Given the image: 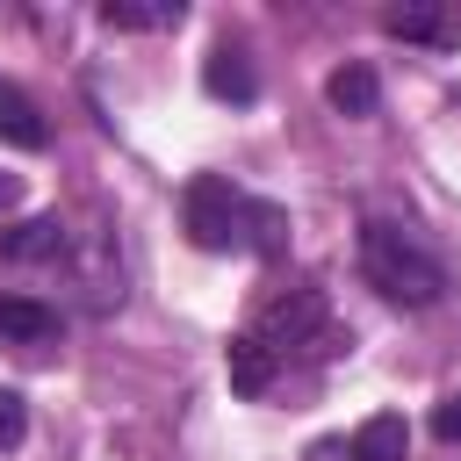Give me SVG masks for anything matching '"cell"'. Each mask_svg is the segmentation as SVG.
I'll return each mask as SVG.
<instances>
[{
  "label": "cell",
  "mask_w": 461,
  "mask_h": 461,
  "mask_svg": "<svg viewBox=\"0 0 461 461\" xmlns=\"http://www.w3.org/2000/svg\"><path fill=\"white\" fill-rule=\"evenodd\" d=\"M0 259H14V267H29V259H65V223H58V216L14 223V230L0 238Z\"/></svg>",
  "instance_id": "obj_7"
},
{
  "label": "cell",
  "mask_w": 461,
  "mask_h": 461,
  "mask_svg": "<svg viewBox=\"0 0 461 461\" xmlns=\"http://www.w3.org/2000/svg\"><path fill=\"white\" fill-rule=\"evenodd\" d=\"M310 461H360L346 439H324V447H310Z\"/></svg>",
  "instance_id": "obj_15"
},
{
  "label": "cell",
  "mask_w": 461,
  "mask_h": 461,
  "mask_svg": "<svg viewBox=\"0 0 461 461\" xmlns=\"http://www.w3.org/2000/svg\"><path fill=\"white\" fill-rule=\"evenodd\" d=\"M180 0H108L101 7V22L108 29H180Z\"/></svg>",
  "instance_id": "obj_10"
},
{
  "label": "cell",
  "mask_w": 461,
  "mask_h": 461,
  "mask_svg": "<svg viewBox=\"0 0 461 461\" xmlns=\"http://www.w3.org/2000/svg\"><path fill=\"white\" fill-rule=\"evenodd\" d=\"M432 432H439L447 447H461V396H447V403L432 411Z\"/></svg>",
  "instance_id": "obj_14"
},
{
  "label": "cell",
  "mask_w": 461,
  "mask_h": 461,
  "mask_svg": "<svg viewBox=\"0 0 461 461\" xmlns=\"http://www.w3.org/2000/svg\"><path fill=\"white\" fill-rule=\"evenodd\" d=\"M50 339H58V310H43V303H29V295H0V346L43 353Z\"/></svg>",
  "instance_id": "obj_4"
},
{
  "label": "cell",
  "mask_w": 461,
  "mask_h": 461,
  "mask_svg": "<svg viewBox=\"0 0 461 461\" xmlns=\"http://www.w3.org/2000/svg\"><path fill=\"white\" fill-rule=\"evenodd\" d=\"M180 223H187V238H194L202 252H245V245L274 252V245H281V209L252 202V194L230 187L223 173L187 180V194H180Z\"/></svg>",
  "instance_id": "obj_1"
},
{
  "label": "cell",
  "mask_w": 461,
  "mask_h": 461,
  "mask_svg": "<svg viewBox=\"0 0 461 461\" xmlns=\"http://www.w3.org/2000/svg\"><path fill=\"white\" fill-rule=\"evenodd\" d=\"M223 367H230V389H238V396H267L281 360H274V353H267L252 331H238V339H230V353H223Z\"/></svg>",
  "instance_id": "obj_6"
},
{
  "label": "cell",
  "mask_w": 461,
  "mask_h": 461,
  "mask_svg": "<svg viewBox=\"0 0 461 461\" xmlns=\"http://www.w3.org/2000/svg\"><path fill=\"white\" fill-rule=\"evenodd\" d=\"M324 288H310V281H295V288H281V295H267L259 303V317H252V339L281 360V353H295V346H317L324 339Z\"/></svg>",
  "instance_id": "obj_3"
},
{
  "label": "cell",
  "mask_w": 461,
  "mask_h": 461,
  "mask_svg": "<svg viewBox=\"0 0 461 461\" xmlns=\"http://www.w3.org/2000/svg\"><path fill=\"white\" fill-rule=\"evenodd\" d=\"M0 137H7L14 151H36V144H43V115H36V101H29L22 86H7V79H0Z\"/></svg>",
  "instance_id": "obj_9"
},
{
  "label": "cell",
  "mask_w": 461,
  "mask_h": 461,
  "mask_svg": "<svg viewBox=\"0 0 461 461\" xmlns=\"http://www.w3.org/2000/svg\"><path fill=\"white\" fill-rule=\"evenodd\" d=\"M202 86H209L216 101H252V94H259V72H252V58H245V50H230V43H223V50H209V58H202Z\"/></svg>",
  "instance_id": "obj_5"
},
{
  "label": "cell",
  "mask_w": 461,
  "mask_h": 461,
  "mask_svg": "<svg viewBox=\"0 0 461 461\" xmlns=\"http://www.w3.org/2000/svg\"><path fill=\"white\" fill-rule=\"evenodd\" d=\"M324 101H331L339 115H375L382 86H375V72H367V65H339V72L324 79Z\"/></svg>",
  "instance_id": "obj_8"
},
{
  "label": "cell",
  "mask_w": 461,
  "mask_h": 461,
  "mask_svg": "<svg viewBox=\"0 0 461 461\" xmlns=\"http://www.w3.org/2000/svg\"><path fill=\"white\" fill-rule=\"evenodd\" d=\"M389 36H403V43H439V36H447V14H439V7H389Z\"/></svg>",
  "instance_id": "obj_12"
},
{
  "label": "cell",
  "mask_w": 461,
  "mask_h": 461,
  "mask_svg": "<svg viewBox=\"0 0 461 461\" xmlns=\"http://www.w3.org/2000/svg\"><path fill=\"white\" fill-rule=\"evenodd\" d=\"M403 439H411V432H403V418H396V411H382V418H367L346 447H353L360 461H403Z\"/></svg>",
  "instance_id": "obj_11"
},
{
  "label": "cell",
  "mask_w": 461,
  "mask_h": 461,
  "mask_svg": "<svg viewBox=\"0 0 461 461\" xmlns=\"http://www.w3.org/2000/svg\"><path fill=\"white\" fill-rule=\"evenodd\" d=\"M22 209V173H0V216Z\"/></svg>",
  "instance_id": "obj_16"
},
{
  "label": "cell",
  "mask_w": 461,
  "mask_h": 461,
  "mask_svg": "<svg viewBox=\"0 0 461 461\" xmlns=\"http://www.w3.org/2000/svg\"><path fill=\"white\" fill-rule=\"evenodd\" d=\"M360 274H367L389 303H411V310L439 303V288H447L439 259H432L403 223H367V230H360Z\"/></svg>",
  "instance_id": "obj_2"
},
{
  "label": "cell",
  "mask_w": 461,
  "mask_h": 461,
  "mask_svg": "<svg viewBox=\"0 0 461 461\" xmlns=\"http://www.w3.org/2000/svg\"><path fill=\"white\" fill-rule=\"evenodd\" d=\"M29 439V403H22V389H0V454H14Z\"/></svg>",
  "instance_id": "obj_13"
}]
</instances>
